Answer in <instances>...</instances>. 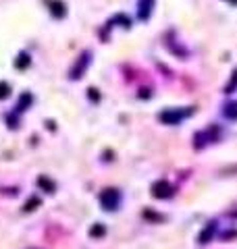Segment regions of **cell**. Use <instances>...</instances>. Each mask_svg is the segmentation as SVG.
<instances>
[{"mask_svg": "<svg viewBox=\"0 0 237 249\" xmlns=\"http://www.w3.org/2000/svg\"><path fill=\"white\" fill-rule=\"evenodd\" d=\"M9 85H6V83H0V98H4V96H9Z\"/></svg>", "mask_w": 237, "mask_h": 249, "instance_id": "9", "label": "cell"}, {"mask_svg": "<svg viewBox=\"0 0 237 249\" xmlns=\"http://www.w3.org/2000/svg\"><path fill=\"white\" fill-rule=\"evenodd\" d=\"M229 2H231V4H237V0H229Z\"/></svg>", "mask_w": 237, "mask_h": 249, "instance_id": "12", "label": "cell"}, {"mask_svg": "<svg viewBox=\"0 0 237 249\" xmlns=\"http://www.w3.org/2000/svg\"><path fill=\"white\" fill-rule=\"evenodd\" d=\"M38 204H40V201H38V199H31V201H29V204L25 206V210H27V212H29V210H34V206H38Z\"/></svg>", "mask_w": 237, "mask_h": 249, "instance_id": "10", "label": "cell"}, {"mask_svg": "<svg viewBox=\"0 0 237 249\" xmlns=\"http://www.w3.org/2000/svg\"><path fill=\"white\" fill-rule=\"evenodd\" d=\"M237 89V69L233 71V77H231V81L227 83V88H225V93H233Z\"/></svg>", "mask_w": 237, "mask_h": 249, "instance_id": "8", "label": "cell"}, {"mask_svg": "<svg viewBox=\"0 0 237 249\" xmlns=\"http://www.w3.org/2000/svg\"><path fill=\"white\" fill-rule=\"evenodd\" d=\"M118 201H121V196H118L117 189H104L100 196V204L104 210H117Z\"/></svg>", "mask_w": 237, "mask_h": 249, "instance_id": "2", "label": "cell"}, {"mask_svg": "<svg viewBox=\"0 0 237 249\" xmlns=\"http://www.w3.org/2000/svg\"><path fill=\"white\" fill-rule=\"evenodd\" d=\"M139 9H138V15L141 21H146L150 15H152V9H154V0H139Z\"/></svg>", "mask_w": 237, "mask_h": 249, "instance_id": "4", "label": "cell"}, {"mask_svg": "<svg viewBox=\"0 0 237 249\" xmlns=\"http://www.w3.org/2000/svg\"><path fill=\"white\" fill-rule=\"evenodd\" d=\"M102 232H104V229H102V227H94L92 229V235H102Z\"/></svg>", "mask_w": 237, "mask_h": 249, "instance_id": "11", "label": "cell"}, {"mask_svg": "<svg viewBox=\"0 0 237 249\" xmlns=\"http://www.w3.org/2000/svg\"><path fill=\"white\" fill-rule=\"evenodd\" d=\"M189 116V110H179V108H169V110H164L158 114V119H160L164 124H179L183 119Z\"/></svg>", "mask_w": 237, "mask_h": 249, "instance_id": "1", "label": "cell"}, {"mask_svg": "<svg viewBox=\"0 0 237 249\" xmlns=\"http://www.w3.org/2000/svg\"><path fill=\"white\" fill-rule=\"evenodd\" d=\"M215 222H210L206 229L202 231V235H200V243H208V239H210V235H215Z\"/></svg>", "mask_w": 237, "mask_h": 249, "instance_id": "7", "label": "cell"}, {"mask_svg": "<svg viewBox=\"0 0 237 249\" xmlns=\"http://www.w3.org/2000/svg\"><path fill=\"white\" fill-rule=\"evenodd\" d=\"M173 185L169 183V181H156L154 185H152V196L154 197H158V199H169V197H173Z\"/></svg>", "mask_w": 237, "mask_h": 249, "instance_id": "3", "label": "cell"}, {"mask_svg": "<svg viewBox=\"0 0 237 249\" xmlns=\"http://www.w3.org/2000/svg\"><path fill=\"white\" fill-rule=\"evenodd\" d=\"M223 116L229 121H237V100H233V102H227L223 106Z\"/></svg>", "mask_w": 237, "mask_h": 249, "instance_id": "5", "label": "cell"}, {"mask_svg": "<svg viewBox=\"0 0 237 249\" xmlns=\"http://www.w3.org/2000/svg\"><path fill=\"white\" fill-rule=\"evenodd\" d=\"M90 54H83V56H81V62H79V65H77V69H75V71H71V77H75V79H77V77H81V73H83V69H85V65H88V62H90Z\"/></svg>", "mask_w": 237, "mask_h": 249, "instance_id": "6", "label": "cell"}]
</instances>
